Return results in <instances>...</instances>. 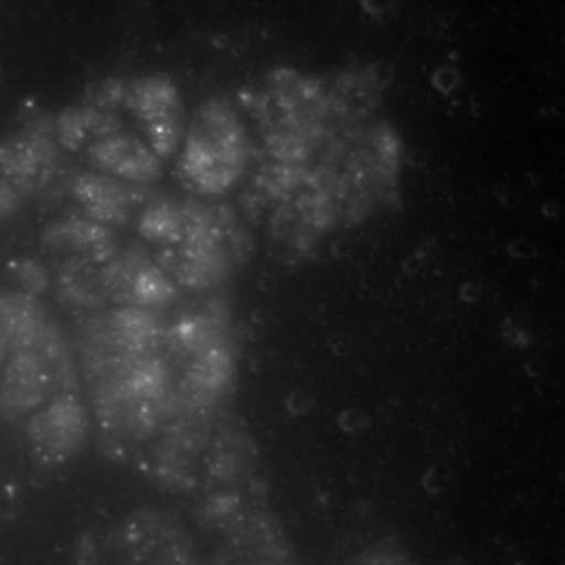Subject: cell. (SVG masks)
Instances as JSON below:
<instances>
[{
    "instance_id": "6da1fadb",
    "label": "cell",
    "mask_w": 565,
    "mask_h": 565,
    "mask_svg": "<svg viewBox=\"0 0 565 565\" xmlns=\"http://www.w3.org/2000/svg\"><path fill=\"white\" fill-rule=\"evenodd\" d=\"M174 102L177 99H174L172 88L159 79L137 84V88H135L132 104L139 110V115H143L146 126L154 139V146L161 152H168L177 137Z\"/></svg>"
},
{
    "instance_id": "7a4b0ae2",
    "label": "cell",
    "mask_w": 565,
    "mask_h": 565,
    "mask_svg": "<svg viewBox=\"0 0 565 565\" xmlns=\"http://www.w3.org/2000/svg\"><path fill=\"white\" fill-rule=\"evenodd\" d=\"M79 430H82L79 411L71 399L55 404L51 411L42 413L31 422L33 441L44 444L51 452L68 450L79 437Z\"/></svg>"
},
{
    "instance_id": "3957f363",
    "label": "cell",
    "mask_w": 565,
    "mask_h": 565,
    "mask_svg": "<svg viewBox=\"0 0 565 565\" xmlns=\"http://www.w3.org/2000/svg\"><path fill=\"white\" fill-rule=\"evenodd\" d=\"M95 154L108 163L113 170L121 174H130L135 179H150L148 174L154 172L152 157L137 146L135 141L126 139H108L95 146Z\"/></svg>"
}]
</instances>
